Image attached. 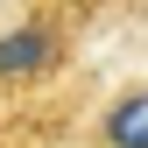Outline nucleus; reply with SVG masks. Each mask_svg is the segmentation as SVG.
Returning <instances> with one entry per match:
<instances>
[{"label":"nucleus","mask_w":148,"mask_h":148,"mask_svg":"<svg viewBox=\"0 0 148 148\" xmlns=\"http://www.w3.org/2000/svg\"><path fill=\"white\" fill-rule=\"evenodd\" d=\"M106 0H28L14 21H0V99H42L71 85Z\"/></svg>","instance_id":"nucleus-1"},{"label":"nucleus","mask_w":148,"mask_h":148,"mask_svg":"<svg viewBox=\"0 0 148 148\" xmlns=\"http://www.w3.org/2000/svg\"><path fill=\"white\" fill-rule=\"evenodd\" d=\"M78 148H148V78H127L92 99Z\"/></svg>","instance_id":"nucleus-2"},{"label":"nucleus","mask_w":148,"mask_h":148,"mask_svg":"<svg viewBox=\"0 0 148 148\" xmlns=\"http://www.w3.org/2000/svg\"><path fill=\"white\" fill-rule=\"evenodd\" d=\"M0 7H28V0H0Z\"/></svg>","instance_id":"nucleus-3"}]
</instances>
